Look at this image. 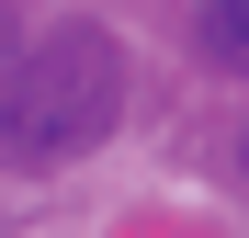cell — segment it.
<instances>
[{
    "label": "cell",
    "mask_w": 249,
    "mask_h": 238,
    "mask_svg": "<svg viewBox=\"0 0 249 238\" xmlns=\"http://www.w3.org/2000/svg\"><path fill=\"white\" fill-rule=\"evenodd\" d=\"M124 91H136V68L102 23H57L12 46L0 68V159L12 170H68V159H91L113 125H124Z\"/></svg>",
    "instance_id": "6da1fadb"
},
{
    "label": "cell",
    "mask_w": 249,
    "mask_h": 238,
    "mask_svg": "<svg viewBox=\"0 0 249 238\" xmlns=\"http://www.w3.org/2000/svg\"><path fill=\"white\" fill-rule=\"evenodd\" d=\"M193 57L215 79H249V0H193Z\"/></svg>",
    "instance_id": "7a4b0ae2"
},
{
    "label": "cell",
    "mask_w": 249,
    "mask_h": 238,
    "mask_svg": "<svg viewBox=\"0 0 249 238\" xmlns=\"http://www.w3.org/2000/svg\"><path fill=\"white\" fill-rule=\"evenodd\" d=\"M227 170H238V182H249V125H238V136H227Z\"/></svg>",
    "instance_id": "3957f363"
},
{
    "label": "cell",
    "mask_w": 249,
    "mask_h": 238,
    "mask_svg": "<svg viewBox=\"0 0 249 238\" xmlns=\"http://www.w3.org/2000/svg\"><path fill=\"white\" fill-rule=\"evenodd\" d=\"M0 68H12V12H0Z\"/></svg>",
    "instance_id": "277c9868"
}]
</instances>
